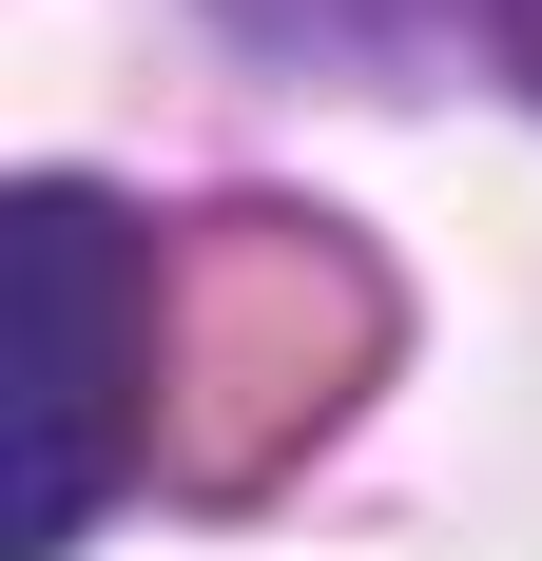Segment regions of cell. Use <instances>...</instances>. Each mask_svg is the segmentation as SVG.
I'll use <instances>...</instances> for the list:
<instances>
[{"label":"cell","instance_id":"6da1fadb","mask_svg":"<svg viewBox=\"0 0 542 561\" xmlns=\"http://www.w3.org/2000/svg\"><path fill=\"white\" fill-rule=\"evenodd\" d=\"M369 368H387V272L329 214H194L156 272V484L252 504Z\"/></svg>","mask_w":542,"mask_h":561},{"label":"cell","instance_id":"7a4b0ae2","mask_svg":"<svg viewBox=\"0 0 542 561\" xmlns=\"http://www.w3.org/2000/svg\"><path fill=\"white\" fill-rule=\"evenodd\" d=\"M0 252H20V561H58L156 465V272L174 252L116 232L78 174H39L0 214Z\"/></svg>","mask_w":542,"mask_h":561},{"label":"cell","instance_id":"3957f363","mask_svg":"<svg viewBox=\"0 0 542 561\" xmlns=\"http://www.w3.org/2000/svg\"><path fill=\"white\" fill-rule=\"evenodd\" d=\"M271 39H349V58H407V39H485L504 78L542 98V0H271Z\"/></svg>","mask_w":542,"mask_h":561}]
</instances>
